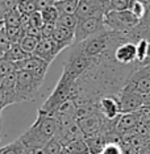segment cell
<instances>
[{
  "label": "cell",
  "mask_w": 150,
  "mask_h": 154,
  "mask_svg": "<svg viewBox=\"0 0 150 154\" xmlns=\"http://www.w3.org/2000/svg\"><path fill=\"white\" fill-rule=\"evenodd\" d=\"M57 131L58 122L55 117L38 109L36 121L19 138L25 148H44L51 138L55 137Z\"/></svg>",
  "instance_id": "1"
},
{
  "label": "cell",
  "mask_w": 150,
  "mask_h": 154,
  "mask_svg": "<svg viewBox=\"0 0 150 154\" xmlns=\"http://www.w3.org/2000/svg\"><path fill=\"white\" fill-rule=\"evenodd\" d=\"M75 87H76V80L71 79L70 76L62 72L61 78L55 85L53 92L50 94V96L46 99V101L42 104V107L40 108L42 112L49 115H54V112L58 109L59 107L67 100L72 99L75 94Z\"/></svg>",
  "instance_id": "2"
},
{
  "label": "cell",
  "mask_w": 150,
  "mask_h": 154,
  "mask_svg": "<svg viewBox=\"0 0 150 154\" xmlns=\"http://www.w3.org/2000/svg\"><path fill=\"white\" fill-rule=\"evenodd\" d=\"M44 79L30 71H16V100L17 103L34 100L41 90Z\"/></svg>",
  "instance_id": "3"
},
{
  "label": "cell",
  "mask_w": 150,
  "mask_h": 154,
  "mask_svg": "<svg viewBox=\"0 0 150 154\" xmlns=\"http://www.w3.org/2000/svg\"><path fill=\"white\" fill-rule=\"evenodd\" d=\"M139 19H137L130 11H109L104 15V24L109 28L112 32L123 33V32H132L138 25Z\"/></svg>",
  "instance_id": "4"
},
{
  "label": "cell",
  "mask_w": 150,
  "mask_h": 154,
  "mask_svg": "<svg viewBox=\"0 0 150 154\" xmlns=\"http://www.w3.org/2000/svg\"><path fill=\"white\" fill-rule=\"evenodd\" d=\"M93 61H95V58L86 57L82 51L75 49V51L67 58V61L63 66V74H66L74 80H78L83 74H86L92 67Z\"/></svg>",
  "instance_id": "5"
},
{
  "label": "cell",
  "mask_w": 150,
  "mask_h": 154,
  "mask_svg": "<svg viewBox=\"0 0 150 154\" xmlns=\"http://www.w3.org/2000/svg\"><path fill=\"white\" fill-rule=\"evenodd\" d=\"M104 26H106L104 17H88V19L79 20L78 25L75 28L74 45H78L83 41L88 40L90 37L102 33Z\"/></svg>",
  "instance_id": "6"
},
{
  "label": "cell",
  "mask_w": 150,
  "mask_h": 154,
  "mask_svg": "<svg viewBox=\"0 0 150 154\" xmlns=\"http://www.w3.org/2000/svg\"><path fill=\"white\" fill-rule=\"evenodd\" d=\"M124 90L137 94H146L150 91V65H144L136 69L127 78Z\"/></svg>",
  "instance_id": "7"
},
{
  "label": "cell",
  "mask_w": 150,
  "mask_h": 154,
  "mask_svg": "<svg viewBox=\"0 0 150 154\" xmlns=\"http://www.w3.org/2000/svg\"><path fill=\"white\" fill-rule=\"evenodd\" d=\"M108 48V33H99L96 36L90 37L88 40L78 44V50L82 51L86 57L96 58L103 54Z\"/></svg>",
  "instance_id": "8"
},
{
  "label": "cell",
  "mask_w": 150,
  "mask_h": 154,
  "mask_svg": "<svg viewBox=\"0 0 150 154\" xmlns=\"http://www.w3.org/2000/svg\"><path fill=\"white\" fill-rule=\"evenodd\" d=\"M15 66H16V71H20V70L30 71L36 76H38V78L45 79V75H46L50 63L44 61V59L36 57V55H29V57H26L25 59H23V61L16 62Z\"/></svg>",
  "instance_id": "9"
},
{
  "label": "cell",
  "mask_w": 150,
  "mask_h": 154,
  "mask_svg": "<svg viewBox=\"0 0 150 154\" xmlns=\"http://www.w3.org/2000/svg\"><path fill=\"white\" fill-rule=\"evenodd\" d=\"M97 111L103 115L107 120H117L121 115V107L117 95H103L97 101Z\"/></svg>",
  "instance_id": "10"
},
{
  "label": "cell",
  "mask_w": 150,
  "mask_h": 154,
  "mask_svg": "<svg viewBox=\"0 0 150 154\" xmlns=\"http://www.w3.org/2000/svg\"><path fill=\"white\" fill-rule=\"evenodd\" d=\"M107 12V7L96 0H79L75 16L79 20H83L88 17H104Z\"/></svg>",
  "instance_id": "11"
},
{
  "label": "cell",
  "mask_w": 150,
  "mask_h": 154,
  "mask_svg": "<svg viewBox=\"0 0 150 154\" xmlns=\"http://www.w3.org/2000/svg\"><path fill=\"white\" fill-rule=\"evenodd\" d=\"M0 99H2V109L17 103V100H16V71L2 79V82H0Z\"/></svg>",
  "instance_id": "12"
},
{
  "label": "cell",
  "mask_w": 150,
  "mask_h": 154,
  "mask_svg": "<svg viewBox=\"0 0 150 154\" xmlns=\"http://www.w3.org/2000/svg\"><path fill=\"white\" fill-rule=\"evenodd\" d=\"M53 116L58 122V129L66 128L76 121V104L72 99L63 103L57 111L54 112Z\"/></svg>",
  "instance_id": "13"
},
{
  "label": "cell",
  "mask_w": 150,
  "mask_h": 154,
  "mask_svg": "<svg viewBox=\"0 0 150 154\" xmlns=\"http://www.w3.org/2000/svg\"><path fill=\"white\" fill-rule=\"evenodd\" d=\"M61 51L62 49L59 48V45L55 42L53 38H40V42H38L33 55L51 63Z\"/></svg>",
  "instance_id": "14"
},
{
  "label": "cell",
  "mask_w": 150,
  "mask_h": 154,
  "mask_svg": "<svg viewBox=\"0 0 150 154\" xmlns=\"http://www.w3.org/2000/svg\"><path fill=\"white\" fill-rule=\"evenodd\" d=\"M118 101H120L121 113H129V112H136L141 107H144V101H142V95L137 92H132V91L121 88L118 92Z\"/></svg>",
  "instance_id": "15"
},
{
  "label": "cell",
  "mask_w": 150,
  "mask_h": 154,
  "mask_svg": "<svg viewBox=\"0 0 150 154\" xmlns=\"http://www.w3.org/2000/svg\"><path fill=\"white\" fill-rule=\"evenodd\" d=\"M115 61L120 65H129L137 61V46L133 42L118 45L115 50Z\"/></svg>",
  "instance_id": "16"
},
{
  "label": "cell",
  "mask_w": 150,
  "mask_h": 154,
  "mask_svg": "<svg viewBox=\"0 0 150 154\" xmlns=\"http://www.w3.org/2000/svg\"><path fill=\"white\" fill-rule=\"evenodd\" d=\"M139 124L138 117L136 112H129V113H121L116 120V133L118 136H123L125 133L133 131Z\"/></svg>",
  "instance_id": "17"
},
{
  "label": "cell",
  "mask_w": 150,
  "mask_h": 154,
  "mask_svg": "<svg viewBox=\"0 0 150 154\" xmlns=\"http://www.w3.org/2000/svg\"><path fill=\"white\" fill-rule=\"evenodd\" d=\"M74 38H75V30L61 26V25H55L53 40L59 45V48L62 50H65L66 48L74 45Z\"/></svg>",
  "instance_id": "18"
},
{
  "label": "cell",
  "mask_w": 150,
  "mask_h": 154,
  "mask_svg": "<svg viewBox=\"0 0 150 154\" xmlns=\"http://www.w3.org/2000/svg\"><path fill=\"white\" fill-rule=\"evenodd\" d=\"M87 146H88L90 154H100V152L103 150V148L106 146L107 137L104 134H96L91 136V137H84Z\"/></svg>",
  "instance_id": "19"
},
{
  "label": "cell",
  "mask_w": 150,
  "mask_h": 154,
  "mask_svg": "<svg viewBox=\"0 0 150 154\" xmlns=\"http://www.w3.org/2000/svg\"><path fill=\"white\" fill-rule=\"evenodd\" d=\"M79 0H57L54 7L58 9L59 15H75Z\"/></svg>",
  "instance_id": "20"
},
{
  "label": "cell",
  "mask_w": 150,
  "mask_h": 154,
  "mask_svg": "<svg viewBox=\"0 0 150 154\" xmlns=\"http://www.w3.org/2000/svg\"><path fill=\"white\" fill-rule=\"evenodd\" d=\"M26 57H29V54H26L25 51L23 50L21 46H20V44H12V46L9 48V50L4 53V58L13 62V63L23 61V59H25Z\"/></svg>",
  "instance_id": "21"
},
{
  "label": "cell",
  "mask_w": 150,
  "mask_h": 154,
  "mask_svg": "<svg viewBox=\"0 0 150 154\" xmlns=\"http://www.w3.org/2000/svg\"><path fill=\"white\" fill-rule=\"evenodd\" d=\"M65 149H67L70 153L72 154H90L88 146L84 138H79V140H74V141L69 142L67 145L63 146Z\"/></svg>",
  "instance_id": "22"
},
{
  "label": "cell",
  "mask_w": 150,
  "mask_h": 154,
  "mask_svg": "<svg viewBox=\"0 0 150 154\" xmlns=\"http://www.w3.org/2000/svg\"><path fill=\"white\" fill-rule=\"evenodd\" d=\"M40 38H41V37H37V36H28V34H25V36H24V38L21 40V42H20V46H21V49H23L24 51H25L26 54L33 55V53H34V50H36L38 42H40Z\"/></svg>",
  "instance_id": "23"
},
{
  "label": "cell",
  "mask_w": 150,
  "mask_h": 154,
  "mask_svg": "<svg viewBox=\"0 0 150 154\" xmlns=\"http://www.w3.org/2000/svg\"><path fill=\"white\" fill-rule=\"evenodd\" d=\"M3 23H4L5 26H21L23 23V13L19 11V9H13V11H9L3 19Z\"/></svg>",
  "instance_id": "24"
},
{
  "label": "cell",
  "mask_w": 150,
  "mask_h": 154,
  "mask_svg": "<svg viewBox=\"0 0 150 154\" xmlns=\"http://www.w3.org/2000/svg\"><path fill=\"white\" fill-rule=\"evenodd\" d=\"M41 17H42L44 20V24H57V20L59 17V12L58 9L55 8L54 5H50L47 7V8H44L41 9Z\"/></svg>",
  "instance_id": "25"
},
{
  "label": "cell",
  "mask_w": 150,
  "mask_h": 154,
  "mask_svg": "<svg viewBox=\"0 0 150 154\" xmlns=\"http://www.w3.org/2000/svg\"><path fill=\"white\" fill-rule=\"evenodd\" d=\"M5 32L8 34L9 40H11L12 44H20L21 42V40L25 36V32L23 30L21 26H5Z\"/></svg>",
  "instance_id": "26"
},
{
  "label": "cell",
  "mask_w": 150,
  "mask_h": 154,
  "mask_svg": "<svg viewBox=\"0 0 150 154\" xmlns=\"http://www.w3.org/2000/svg\"><path fill=\"white\" fill-rule=\"evenodd\" d=\"M78 21H79V19L75 15H59L58 20H57V25L75 30L76 25H78Z\"/></svg>",
  "instance_id": "27"
},
{
  "label": "cell",
  "mask_w": 150,
  "mask_h": 154,
  "mask_svg": "<svg viewBox=\"0 0 150 154\" xmlns=\"http://www.w3.org/2000/svg\"><path fill=\"white\" fill-rule=\"evenodd\" d=\"M146 5H148V3L142 2V0H130L128 11H130L137 19L141 20V17L144 16V13H145Z\"/></svg>",
  "instance_id": "28"
},
{
  "label": "cell",
  "mask_w": 150,
  "mask_h": 154,
  "mask_svg": "<svg viewBox=\"0 0 150 154\" xmlns=\"http://www.w3.org/2000/svg\"><path fill=\"white\" fill-rule=\"evenodd\" d=\"M24 153H25V145L21 142L20 138L5 145L4 150H3V154H24Z\"/></svg>",
  "instance_id": "29"
},
{
  "label": "cell",
  "mask_w": 150,
  "mask_h": 154,
  "mask_svg": "<svg viewBox=\"0 0 150 154\" xmlns=\"http://www.w3.org/2000/svg\"><path fill=\"white\" fill-rule=\"evenodd\" d=\"M17 9H19L23 15H26V16H29L38 11L36 0H20V4L17 7Z\"/></svg>",
  "instance_id": "30"
},
{
  "label": "cell",
  "mask_w": 150,
  "mask_h": 154,
  "mask_svg": "<svg viewBox=\"0 0 150 154\" xmlns=\"http://www.w3.org/2000/svg\"><path fill=\"white\" fill-rule=\"evenodd\" d=\"M16 71V66L13 62L8 61L7 58L3 57L0 59V82H2L3 78H5L7 75L12 74V72Z\"/></svg>",
  "instance_id": "31"
},
{
  "label": "cell",
  "mask_w": 150,
  "mask_h": 154,
  "mask_svg": "<svg viewBox=\"0 0 150 154\" xmlns=\"http://www.w3.org/2000/svg\"><path fill=\"white\" fill-rule=\"evenodd\" d=\"M63 149V145L59 142L58 138H51L46 145L44 146V150H45V154H59Z\"/></svg>",
  "instance_id": "32"
},
{
  "label": "cell",
  "mask_w": 150,
  "mask_h": 154,
  "mask_svg": "<svg viewBox=\"0 0 150 154\" xmlns=\"http://www.w3.org/2000/svg\"><path fill=\"white\" fill-rule=\"evenodd\" d=\"M129 3H130V0H109V3H108V12L109 11H116V12L127 11L129 8Z\"/></svg>",
  "instance_id": "33"
},
{
  "label": "cell",
  "mask_w": 150,
  "mask_h": 154,
  "mask_svg": "<svg viewBox=\"0 0 150 154\" xmlns=\"http://www.w3.org/2000/svg\"><path fill=\"white\" fill-rule=\"evenodd\" d=\"M100 154H123V149H121V143L117 141L107 142Z\"/></svg>",
  "instance_id": "34"
},
{
  "label": "cell",
  "mask_w": 150,
  "mask_h": 154,
  "mask_svg": "<svg viewBox=\"0 0 150 154\" xmlns=\"http://www.w3.org/2000/svg\"><path fill=\"white\" fill-rule=\"evenodd\" d=\"M11 46H12V42H11V40H9L7 32H5V28L3 26L2 29H0V51L5 53V51L9 50Z\"/></svg>",
  "instance_id": "35"
},
{
  "label": "cell",
  "mask_w": 150,
  "mask_h": 154,
  "mask_svg": "<svg viewBox=\"0 0 150 154\" xmlns=\"http://www.w3.org/2000/svg\"><path fill=\"white\" fill-rule=\"evenodd\" d=\"M28 21H29V24L34 28V29H37L41 32V28L44 25V20H42V17H41L40 11H37V12H34L32 15L28 16Z\"/></svg>",
  "instance_id": "36"
},
{
  "label": "cell",
  "mask_w": 150,
  "mask_h": 154,
  "mask_svg": "<svg viewBox=\"0 0 150 154\" xmlns=\"http://www.w3.org/2000/svg\"><path fill=\"white\" fill-rule=\"evenodd\" d=\"M137 26L141 28V30H150V4L146 5L145 13H144V16L141 17Z\"/></svg>",
  "instance_id": "37"
},
{
  "label": "cell",
  "mask_w": 150,
  "mask_h": 154,
  "mask_svg": "<svg viewBox=\"0 0 150 154\" xmlns=\"http://www.w3.org/2000/svg\"><path fill=\"white\" fill-rule=\"evenodd\" d=\"M55 25H57V24H46L45 23L42 25V28H41V32H40L41 38H53Z\"/></svg>",
  "instance_id": "38"
},
{
  "label": "cell",
  "mask_w": 150,
  "mask_h": 154,
  "mask_svg": "<svg viewBox=\"0 0 150 154\" xmlns=\"http://www.w3.org/2000/svg\"><path fill=\"white\" fill-rule=\"evenodd\" d=\"M120 143H121V149H123V154H139L138 150L129 142L120 141Z\"/></svg>",
  "instance_id": "39"
},
{
  "label": "cell",
  "mask_w": 150,
  "mask_h": 154,
  "mask_svg": "<svg viewBox=\"0 0 150 154\" xmlns=\"http://www.w3.org/2000/svg\"><path fill=\"white\" fill-rule=\"evenodd\" d=\"M57 0H36V4H37V9L41 11L44 8H47L50 5H54Z\"/></svg>",
  "instance_id": "40"
},
{
  "label": "cell",
  "mask_w": 150,
  "mask_h": 154,
  "mask_svg": "<svg viewBox=\"0 0 150 154\" xmlns=\"http://www.w3.org/2000/svg\"><path fill=\"white\" fill-rule=\"evenodd\" d=\"M141 154H150V142L148 143V145H146V148L141 152Z\"/></svg>",
  "instance_id": "41"
},
{
  "label": "cell",
  "mask_w": 150,
  "mask_h": 154,
  "mask_svg": "<svg viewBox=\"0 0 150 154\" xmlns=\"http://www.w3.org/2000/svg\"><path fill=\"white\" fill-rule=\"evenodd\" d=\"M96 2L102 3V4H103V5H106V7H107V9H108V3H109V0H96Z\"/></svg>",
  "instance_id": "42"
},
{
  "label": "cell",
  "mask_w": 150,
  "mask_h": 154,
  "mask_svg": "<svg viewBox=\"0 0 150 154\" xmlns=\"http://www.w3.org/2000/svg\"><path fill=\"white\" fill-rule=\"evenodd\" d=\"M2 129H3V117H2V109H0V134H2Z\"/></svg>",
  "instance_id": "43"
},
{
  "label": "cell",
  "mask_w": 150,
  "mask_h": 154,
  "mask_svg": "<svg viewBox=\"0 0 150 154\" xmlns=\"http://www.w3.org/2000/svg\"><path fill=\"white\" fill-rule=\"evenodd\" d=\"M59 154H72V153H70L67 149H65V148H63V149H62V152L59 153Z\"/></svg>",
  "instance_id": "44"
},
{
  "label": "cell",
  "mask_w": 150,
  "mask_h": 154,
  "mask_svg": "<svg viewBox=\"0 0 150 154\" xmlns=\"http://www.w3.org/2000/svg\"><path fill=\"white\" fill-rule=\"evenodd\" d=\"M3 26H4V23H3V21H2V20H0V29H2V28H3Z\"/></svg>",
  "instance_id": "45"
},
{
  "label": "cell",
  "mask_w": 150,
  "mask_h": 154,
  "mask_svg": "<svg viewBox=\"0 0 150 154\" xmlns=\"http://www.w3.org/2000/svg\"><path fill=\"white\" fill-rule=\"evenodd\" d=\"M3 57H4V53H3V51H0V59H2Z\"/></svg>",
  "instance_id": "46"
},
{
  "label": "cell",
  "mask_w": 150,
  "mask_h": 154,
  "mask_svg": "<svg viewBox=\"0 0 150 154\" xmlns=\"http://www.w3.org/2000/svg\"><path fill=\"white\" fill-rule=\"evenodd\" d=\"M0 109H2V99H0ZM3 111V109H2Z\"/></svg>",
  "instance_id": "47"
}]
</instances>
